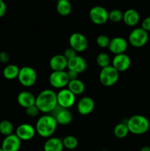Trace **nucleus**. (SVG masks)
<instances>
[{
    "instance_id": "f257e3e1",
    "label": "nucleus",
    "mask_w": 150,
    "mask_h": 151,
    "mask_svg": "<svg viewBox=\"0 0 150 151\" xmlns=\"http://www.w3.org/2000/svg\"><path fill=\"white\" fill-rule=\"evenodd\" d=\"M35 106L42 113L48 114L57 107V93L51 89H45L38 94L35 99Z\"/></svg>"
},
{
    "instance_id": "f03ea898",
    "label": "nucleus",
    "mask_w": 150,
    "mask_h": 151,
    "mask_svg": "<svg viewBox=\"0 0 150 151\" xmlns=\"http://www.w3.org/2000/svg\"><path fill=\"white\" fill-rule=\"evenodd\" d=\"M57 127L56 119L52 115L45 114L38 118L35 124L36 133L43 138H50L54 134Z\"/></svg>"
},
{
    "instance_id": "7ed1b4c3",
    "label": "nucleus",
    "mask_w": 150,
    "mask_h": 151,
    "mask_svg": "<svg viewBox=\"0 0 150 151\" xmlns=\"http://www.w3.org/2000/svg\"><path fill=\"white\" fill-rule=\"evenodd\" d=\"M126 123L129 133L135 135H142L146 134L150 128L149 121L143 115L137 114L132 116Z\"/></svg>"
},
{
    "instance_id": "20e7f679",
    "label": "nucleus",
    "mask_w": 150,
    "mask_h": 151,
    "mask_svg": "<svg viewBox=\"0 0 150 151\" xmlns=\"http://www.w3.org/2000/svg\"><path fill=\"white\" fill-rule=\"evenodd\" d=\"M99 81L106 87L113 86L119 81V72L112 65L101 69L99 73Z\"/></svg>"
},
{
    "instance_id": "39448f33",
    "label": "nucleus",
    "mask_w": 150,
    "mask_h": 151,
    "mask_svg": "<svg viewBox=\"0 0 150 151\" xmlns=\"http://www.w3.org/2000/svg\"><path fill=\"white\" fill-rule=\"evenodd\" d=\"M149 40V34L141 27L132 29L129 35L128 41L129 44L135 48H141L145 46Z\"/></svg>"
},
{
    "instance_id": "423d86ee",
    "label": "nucleus",
    "mask_w": 150,
    "mask_h": 151,
    "mask_svg": "<svg viewBox=\"0 0 150 151\" xmlns=\"http://www.w3.org/2000/svg\"><path fill=\"white\" fill-rule=\"evenodd\" d=\"M18 80L24 87H31L35 85L37 81V73L33 68L24 66L19 70Z\"/></svg>"
},
{
    "instance_id": "0eeeda50",
    "label": "nucleus",
    "mask_w": 150,
    "mask_h": 151,
    "mask_svg": "<svg viewBox=\"0 0 150 151\" xmlns=\"http://www.w3.org/2000/svg\"><path fill=\"white\" fill-rule=\"evenodd\" d=\"M57 105L62 109H68L72 107L76 101V96L69 89L62 88L57 93Z\"/></svg>"
},
{
    "instance_id": "6e6552de",
    "label": "nucleus",
    "mask_w": 150,
    "mask_h": 151,
    "mask_svg": "<svg viewBox=\"0 0 150 151\" xmlns=\"http://www.w3.org/2000/svg\"><path fill=\"white\" fill-rule=\"evenodd\" d=\"M109 12L101 6H94L90 10L89 18L96 25L104 24L108 21Z\"/></svg>"
},
{
    "instance_id": "1a4fd4ad",
    "label": "nucleus",
    "mask_w": 150,
    "mask_h": 151,
    "mask_svg": "<svg viewBox=\"0 0 150 151\" xmlns=\"http://www.w3.org/2000/svg\"><path fill=\"white\" fill-rule=\"evenodd\" d=\"M49 82L50 85L55 88L62 89L67 86L69 84V79L68 77L67 72L66 71H57L52 72L49 78Z\"/></svg>"
},
{
    "instance_id": "9d476101",
    "label": "nucleus",
    "mask_w": 150,
    "mask_h": 151,
    "mask_svg": "<svg viewBox=\"0 0 150 151\" xmlns=\"http://www.w3.org/2000/svg\"><path fill=\"white\" fill-rule=\"evenodd\" d=\"M71 48L74 50L76 52H84L88 46V41L86 37L79 32H74L71 34L69 39Z\"/></svg>"
},
{
    "instance_id": "9b49d317",
    "label": "nucleus",
    "mask_w": 150,
    "mask_h": 151,
    "mask_svg": "<svg viewBox=\"0 0 150 151\" xmlns=\"http://www.w3.org/2000/svg\"><path fill=\"white\" fill-rule=\"evenodd\" d=\"M131 60L129 55L125 53L116 55L112 60V66L119 72H126L129 69Z\"/></svg>"
},
{
    "instance_id": "f8f14e48",
    "label": "nucleus",
    "mask_w": 150,
    "mask_h": 151,
    "mask_svg": "<svg viewBox=\"0 0 150 151\" xmlns=\"http://www.w3.org/2000/svg\"><path fill=\"white\" fill-rule=\"evenodd\" d=\"M36 131L32 125L23 123L16 128V134L21 141H29L35 137Z\"/></svg>"
},
{
    "instance_id": "ddd939ff",
    "label": "nucleus",
    "mask_w": 150,
    "mask_h": 151,
    "mask_svg": "<svg viewBox=\"0 0 150 151\" xmlns=\"http://www.w3.org/2000/svg\"><path fill=\"white\" fill-rule=\"evenodd\" d=\"M21 145V140L16 136L11 134L4 137L1 142V148L4 151H19Z\"/></svg>"
},
{
    "instance_id": "4468645a",
    "label": "nucleus",
    "mask_w": 150,
    "mask_h": 151,
    "mask_svg": "<svg viewBox=\"0 0 150 151\" xmlns=\"http://www.w3.org/2000/svg\"><path fill=\"white\" fill-rule=\"evenodd\" d=\"M128 47V43L121 37H115L110 39L108 49L113 54L119 55L124 53Z\"/></svg>"
},
{
    "instance_id": "2eb2a0df",
    "label": "nucleus",
    "mask_w": 150,
    "mask_h": 151,
    "mask_svg": "<svg viewBox=\"0 0 150 151\" xmlns=\"http://www.w3.org/2000/svg\"><path fill=\"white\" fill-rule=\"evenodd\" d=\"M95 107L94 100L90 97H84L79 100L76 106V109L79 114L88 115L92 113Z\"/></svg>"
},
{
    "instance_id": "dca6fc26",
    "label": "nucleus",
    "mask_w": 150,
    "mask_h": 151,
    "mask_svg": "<svg viewBox=\"0 0 150 151\" xmlns=\"http://www.w3.org/2000/svg\"><path fill=\"white\" fill-rule=\"evenodd\" d=\"M87 62L82 57L76 55L73 58L68 60L67 69L69 70L74 71L76 73H82L87 69Z\"/></svg>"
},
{
    "instance_id": "f3484780",
    "label": "nucleus",
    "mask_w": 150,
    "mask_h": 151,
    "mask_svg": "<svg viewBox=\"0 0 150 151\" xmlns=\"http://www.w3.org/2000/svg\"><path fill=\"white\" fill-rule=\"evenodd\" d=\"M36 97L32 92L28 91H22L18 94L17 101L19 106L25 109L35 104Z\"/></svg>"
},
{
    "instance_id": "a211bd4d",
    "label": "nucleus",
    "mask_w": 150,
    "mask_h": 151,
    "mask_svg": "<svg viewBox=\"0 0 150 151\" xmlns=\"http://www.w3.org/2000/svg\"><path fill=\"white\" fill-rule=\"evenodd\" d=\"M68 60L63 55H55L49 60V66L52 72L65 71L67 68Z\"/></svg>"
},
{
    "instance_id": "6ab92c4d",
    "label": "nucleus",
    "mask_w": 150,
    "mask_h": 151,
    "mask_svg": "<svg viewBox=\"0 0 150 151\" xmlns=\"http://www.w3.org/2000/svg\"><path fill=\"white\" fill-rule=\"evenodd\" d=\"M123 21L126 25L134 27L138 24L140 21V15L135 9H128L124 13Z\"/></svg>"
},
{
    "instance_id": "aec40b11",
    "label": "nucleus",
    "mask_w": 150,
    "mask_h": 151,
    "mask_svg": "<svg viewBox=\"0 0 150 151\" xmlns=\"http://www.w3.org/2000/svg\"><path fill=\"white\" fill-rule=\"evenodd\" d=\"M52 116L55 118L57 125H69L71 122L72 118H73L71 113L68 109H62V108H60L58 112Z\"/></svg>"
},
{
    "instance_id": "412c9836",
    "label": "nucleus",
    "mask_w": 150,
    "mask_h": 151,
    "mask_svg": "<svg viewBox=\"0 0 150 151\" xmlns=\"http://www.w3.org/2000/svg\"><path fill=\"white\" fill-rule=\"evenodd\" d=\"M63 144L61 139L57 137H50L44 145V151H63Z\"/></svg>"
},
{
    "instance_id": "4be33fe9",
    "label": "nucleus",
    "mask_w": 150,
    "mask_h": 151,
    "mask_svg": "<svg viewBox=\"0 0 150 151\" xmlns=\"http://www.w3.org/2000/svg\"><path fill=\"white\" fill-rule=\"evenodd\" d=\"M68 88L74 94L75 96L80 95L85 91V84L82 81L77 79L72 80L69 82L67 86Z\"/></svg>"
},
{
    "instance_id": "5701e85b",
    "label": "nucleus",
    "mask_w": 150,
    "mask_h": 151,
    "mask_svg": "<svg viewBox=\"0 0 150 151\" xmlns=\"http://www.w3.org/2000/svg\"><path fill=\"white\" fill-rule=\"evenodd\" d=\"M57 11L60 16H69L71 12V4L69 1L67 0H57Z\"/></svg>"
},
{
    "instance_id": "b1692460",
    "label": "nucleus",
    "mask_w": 150,
    "mask_h": 151,
    "mask_svg": "<svg viewBox=\"0 0 150 151\" xmlns=\"http://www.w3.org/2000/svg\"><path fill=\"white\" fill-rule=\"evenodd\" d=\"M19 70L20 69L16 65H7L3 69V76L7 80H14L16 78H18Z\"/></svg>"
},
{
    "instance_id": "393cba45",
    "label": "nucleus",
    "mask_w": 150,
    "mask_h": 151,
    "mask_svg": "<svg viewBox=\"0 0 150 151\" xmlns=\"http://www.w3.org/2000/svg\"><path fill=\"white\" fill-rule=\"evenodd\" d=\"M129 131L126 123L121 122L117 124L113 129V134L116 137L119 139H124L127 137Z\"/></svg>"
},
{
    "instance_id": "a878e982",
    "label": "nucleus",
    "mask_w": 150,
    "mask_h": 151,
    "mask_svg": "<svg viewBox=\"0 0 150 151\" xmlns=\"http://www.w3.org/2000/svg\"><path fill=\"white\" fill-rule=\"evenodd\" d=\"M64 148L68 149V150H74L78 146V140L75 137L71 135H69L65 137L62 139Z\"/></svg>"
},
{
    "instance_id": "bb28decb",
    "label": "nucleus",
    "mask_w": 150,
    "mask_h": 151,
    "mask_svg": "<svg viewBox=\"0 0 150 151\" xmlns=\"http://www.w3.org/2000/svg\"><path fill=\"white\" fill-rule=\"evenodd\" d=\"M13 125L8 120H2L0 122V134L4 137L13 134Z\"/></svg>"
},
{
    "instance_id": "cd10ccee",
    "label": "nucleus",
    "mask_w": 150,
    "mask_h": 151,
    "mask_svg": "<svg viewBox=\"0 0 150 151\" xmlns=\"http://www.w3.org/2000/svg\"><path fill=\"white\" fill-rule=\"evenodd\" d=\"M96 61L97 65L102 69V68L110 66L111 60L108 54L105 52H101L97 55Z\"/></svg>"
},
{
    "instance_id": "c85d7f7f",
    "label": "nucleus",
    "mask_w": 150,
    "mask_h": 151,
    "mask_svg": "<svg viewBox=\"0 0 150 151\" xmlns=\"http://www.w3.org/2000/svg\"><path fill=\"white\" fill-rule=\"evenodd\" d=\"M124 13H122L121 10L115 9V10H111L108 13V20L111 21L112 22L117 23V22H121L123 20Z\"/></svg>"
},
{
    "instance_id": "c756f323",
    "label": "nucleus",
    "mask_w": 150,
    "mask_h": 151,
    "mask_svg": "<svg viewBox=\"0 0 150 151\" xmlns=\"http://www.w3.org/2000/svg\"><path fill=\"white\" fill-rule=\"evenodd\" d=\"M96 44L101 48H108L110 39L105 35H100L96 38Z\"/></svg>"
},
{
    "instance_id": "7c9ffc66",
    "label": "nucleus",
    "mask_w": 150,
    "mask_h": 151,
    "mask_svg": "<svg viewBox=\"0 0 150 151\" xmlns=\"http://www.w3.org/2000/svg\"><path fill=\"white\" fill-rule=\"evenodd\" d=\"M40 111L38 108L36 106L33 105V106H30V107L26 109V114L27 116H30V117H35L38 115Z\"/></svg>"
},
{
    "instance_id": "2f4dec72",
    "label": "nucleus",
    "mask_w": 150,
    "mask_h": 151,
    "mask_svg": "<svg viewBox=\"0 0 150 151\" xmlns=\"http://www.w3.org/2000/svg\"><path fill=\"white\" fill-rule=\"evenodd\" d=\"M63 55H64V57L69 60H70V59L74 58L75 56L77 55H76V52L74 50H73L72 48L69 47V48L66 49V50H65L64 53H63Z\"/></svg>"
},
{
    "instance_id": "473e14b6",
    "label": "nucleus",
    "mask_w": 150,
    "mask_h": 151,
    "mask_svg": "<svg viewBox=\"0 0 150 151\" xmlns=\"http://www.w3.org/2000/svg\"><path fill=\"white\" fill-rule=\"evenodd\" d=\"M141 28L146 31L147 32H150V16L145 18L141 23Z\"/></svg>"
},
{
    "instance_id": "72a5a7b5",
    "label": "nucleus",
    "mask_w": 150,
    "mask_h": 151,
    "mask_svg": "<svg viewBox=\"0 0 150 151\" xmlns=\"http://www.w3.org/2000/svg\"><path fill=\"white\" fill-rule=\"evenodd\" d=\"M10 60V55L6 52H0V62L6 63Z\"/></svg>"
},
{
    "instance_id": "f704fd0d",
    "label": "nucleus",
    "mask_w": 150,
    "mask_h": 151,
    "mask_svg": "<svg viewBox=\"0 0 150 151\" xmlns=\"http://www.w3.org/2000/svg\"><path fill=\"white\" fill-rule=\"evenodd\" d=\"M7 11V6L3 0H0V18H2Z\"/></svg>"
},
{
    "instance_id": "c9c22d12",
    "label": "nucleus",
    "mask_w": 150,
    "mask_h": 151,
    "mask_svg": "<svg viewBox=\"0 0 150 151\" xmlns=\"http://www.w3.org/2000/svg\"><path fill=\"white\" fill-rule=\"evenodd\" d=\"M67 75L68 77H69V81H72V80H75V79H77V77L79 74L76 73V72H74V71L71 70H69L67 72Z\"/></svg>"
},
{
    "instance_id": "e433bc0d",
    "label": "nucleus",
    "mask_w": 150,
    "mask_h": 151,
    "mask_svg": "<svg viewBox=\"0 0 150 151\" xmlns=\"http://www.w3.org/2000/svg\"><path fill=\"white\" fill-rule=\"evenodd\" d=\"M140 151H150V147L149 146H144L140 150Z\"/></svg>"
},
{
    "instance_id": "4c0bfd02",
    "label": "nucleus",
    "mask_w": 150,
    "mask_h": 151,
    "mask_svg": "<svg viewBox=\"0 0 150 151\" xmlns=\"http://www.w3.org/2000/svg\"><path fill=\"white\" fill-rule=\"evenodd\" d=\"M0 151H4V150H2V149H1V148H0Z\"/></svg>"
},
{
    "instance_id": "58836bf2",
    "label": "nucleus",
    "mask_w": 150,
    "mask_h": 151,
    "mask_svg": "<svg viewBox=\"0 0 150 151\" xmlns=\"http://www.w3.org/2000/svg\"><path fill=\"white\" fill-rule=\"evenodd\" d=\"M67 1H71V0H67Z\"/></svg>"
}]
</instances>
